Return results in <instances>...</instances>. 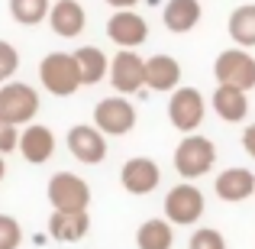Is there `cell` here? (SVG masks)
<instances>
[{"instance_id": "30bf717a", "label": "cell", "mask_w": 255, "mask_h": 249, "mask_svg": "<svg viewBox=\"0 0 255 249\" xmlns=\"http://www.w3.org/2000/svg\"><path fill=\"white\" fill-rule=\"evenodd\" d=\"M107 39L120 49H139L149 39V23L136 10H113L107 19Z\"/></svg>"}, {"instance_id": "e0dca14e", "label": "cell", "mask_w": 255, "mask_h": 249, "mask_svg": "<svg viewBox=\"0 0 255 249\" xmlns=\"http://www.w3.org/2000/svg\"><path fill=\"white\" fill-rule=\"evenodd\" d=\"M91 230L87 211H52L49 217V233L58 243H81Z\"/></svg>"}, {"instance_id": "7a4b0ae2", "label": "cell", "mask_w": 255, "mask_h": 249, "mask_svg": "<svg viewBox=\"0 0 255 249\" xmlns=\"http://www.w3.org/2000/svg\"><path fill=\"white\" fill-rule=\"evenodd\" d=\"M217 162V146L213 139L200 136V133H187L178 146H174V168H178L181 178H200L207 175Z\"/></svg>"}, {"instance_id": "3957f363", "label": "cell", "mask_w": 255, "mask_h": 249, "mask_svg": "<svg viewBox=\"0 0 255 249\" xmlns=\"http://www.w3.org/2000/svg\"><path fill=\"white\" fill-rule=\"evenodd\" d=\"M207 211L204 191L191 181H181L174 185L168 194H165V217L171 220L174 227H194Z\"/></svg>"}, {"instance_id": "4fadbf2b", "label": "cell", "mask_w": 255, "mask_h": 249, "mask_svg": "<svg viewBox=\"0 0 255 249\" xmlns=\"http://www.w3.org/2000/svg\"><path fill=\"white\" fill-rule=\"evenodd\" d=\"M120 181H123V188L129 194H149L158 188V181H162V168H158V162H152V159L145 156H136L129 159L123 168H120Z\"/></svg>"}, {"instance_id": "83f0119b", "label": "cell", "mask_w": 255, "mask_h": 249, "mask_svg": "<svg viewBox=\"0 0 255 249\" xmlns=\"http://www.w3.org/2000/svg\"><path fill=\"white\" fill-rule=\"evenodd\" d=\"M243 149H246V156L255 159V123H249L243 130Z\"/></svg>"}, {"instance_id": "9a60e30c", "label": "cell", "mask_w": 255, "mask_h": 249, "mask_svg": "<svg viewBox=\"0 0 255 249\" xmlns=\"http://www.w3.org/2000/svg\"><path fill=\"white\" fill-rule=\"evenodd\" d=\"M249 91H239V87L233 84H217V91H213L210 97V107L213 113H217L223 123H243L246 117H249V97H246Z\"/></svg>"}, {"instance_id": "cb8c5ba5", "label": "cell", "mask_w": 255, "mask_h": 249, "mask_svg": "<svg viewBox=\"0 0 255 249\" xmlns=\"http://www.w3.org/2000/svg\"><path fill=\"white\" fill-rule=\"evenodd\" d=\"M23 243V227L16 217L10 214H0V249H19Z\"/></svg>"}, {"instance_id": "5bb4252c", "label": "cell", "mask_w": 255, "mask_h": 249, "mask_svg": "<svg viewBox=\"0 0 255 249\" xmlns=\"http://www.w3.org/2000/svg\"><path fill=\"white\" fill-rule=\"evenodd\" d=\"M49 26L62 39H78L87 26V13L78 0H55L52 13H49Z\"/></svg>"}, {"instance_id": "7c38bea8", "label": "cell", "mask_w": 255, "mask_h": 249, "mask_svg": "<svg viewBox=\"0 0 255 249\" xmlns=\"http://www.w3.org/2000/svg\"><path fill=\"white\" fill-rule=\"evenodd\" d=\"M213 191H217L220 201H226V204H243V201H249L255 194V172L243 165H233V168H223V172L217 175V181H213Z\"/></svg>"}, {"instance_id": "7402d4cb", "label": "cell", "mask_w": 255, "mask_h": 249, "mask_svg": "<svg viewBox=\"0 0 255 249\" xmlns=\"http://www.w3.org/2000/svg\"><path fill=\"white\" fill-rule=\"evenodd\" d=\"M75 58H78L84 84H97V81H104V75H110V62H107V55L97 45H81V49L75 52Z\"/></svg>"}, {"instance_id": "4316f807", "label": "cell", "mask_w": 255, "mask_h": 249, "mask_svg": "<svg viewBox=\"0 0 255 249\" xmlns=\"http://www.w3.org/2000/svg\"><path fill=\"white\" fill-rule=\"evenodd\" d=\"M13 149H19V126L0 117V156H6Z\"/></svg>"}, {"instance_id": "f1b7e54d", "label": "cell", "mask_w": 255, "mask_h": 249, "mask_svg": "<svg viewBox=\"0 0 255 249\" xmlns=\"http://www.w3.org/2000/svg\"><path fill=\"white\" fill-rule=\"evenodd\" d=\"M104 3H110L113 10H132V6H136L139 0H104Z\"/></svg>"}, {"instance_id": "603a6c76", "label": "cell", "mask_w": 255, "mask_h": 249, "mask_svg": "<svg viewBox=\"0 0 255 249\" xmlns=\"http://www.w3.org/2000/svg\"><path fill=\"white\" fill-rule=\"evenodd\" d=\"M52 13V0H10V16L19 26H39Z\"/></svg>"}, {"instance_id": "52a82bcc", "label": "cell", "mask_w": 255, "mask_h": 249, "mask_svg": "<svg viewBox=\"0 0 255 249\" xmlns=\"http://www.w3.org/2000/svg\"><path fill=\"white\" fill-rule=\"evenodd\" d=\"M94 126L104 136H123L136 126V107L129 104V97L117 94V97H104L94 107Z\"/></svg>"}, {"instance_id": "d4e9b609", "label": "cell", "mask_w": 255, "mask_h": 249, "mask_svg": "<svg viewBox=\"0 0 255 249\" xmlns=\"http://www.w3.org/2000/svg\"><path fill=\"white\" fill-rule=\"evenodd\" d=\"M187 249H226V240H223V233L213 230V227H200V230L191 233Z\"/></svg>"}, {"instance_id": "d6986e66", "label": "cell", "mask_w": 255, "mask_h": 249, "mask_svg": "<svg viewBox=\"0 0 255 249\" xmlns=\"http://www.w3.org/2000/svg\"><path fill=\"white\" fill-rule=\"evenodd\" d=\"M204 10H200V0H168L162 10V19L171 32H191L200 23Z\"/></svg>"}, {"instance_id": "5b68a950", "label": "cell", "mask_w": 255, "mask_h": 249, "mask_svg": "<svg viewBox=\"0 0 255 249\" xmlns=\"http://www.w3.org/2000/svg\"><path fill=\"white\" fill-rule=\"evenodd\" d=\"M204 117H207V100H204V94H200L197 87H178V91H171L168 120H171L174 130L194 133V130H200Z\"/></svg>"}, {"instance_id": "ac0fdd59", "label": "cell", "mask_w": 255, "mask_h": 249, "mask_svg": "<svg viewBox=\"0 0 255 249\" xmlns=\"http://www.w3.org/2000/svg\"><path fill=\"white\" fill-rule=\"evenodd\" d=\"M145 87L152 91H178L181 87V62L171 55H152L145 58Z\"/></svg>"}, {"instance_id": "8fae6325", "label": "cell", "mask_w": 255, "mask_h": 249, "mask_svg": "<svg viewBox=\"0 0 255 249\" xmlns=\"http://www.w3.org/2000/svg\"><path fill=\"white\" fill-rule=\"evenodd\" d=\"M68 152L78 159V162H84V165H97V162H104L107 159V136L97 130V126H87V123H78V126H71L68 130Z\"/></svg>"}, {"instance_id": "277c9868", "label": "cell", "mask_w": 255, "mask_h": 249, "mask_svg": "<svg viewBox=\"0 0 255 249\" xmlns=\"http://www.w3.org/2000/svg\"><path fill=\"white\" fill-rule=\"evenodd\" d=\"M39 113V94L36 87L23 81H6L0 84V117L16 126H29Z\"/></svg>"}, {"instance_id": "44dd1931", "label": "cell", "mask_w": 255, "mask_h": 249, "mask_svg": "<svg viewBox=\"0 0 255 249\" xmlns=\"http://www.w3.org/2000/svg\"><path fill=\"white\" fill-rule=\"evenodd\" d=\"M230 39L239 49H255V3H243L230 13Z\"/></svg>"}, {"instance_id": "9c48e42d", "label": "cell", "mask_w": 255, "mask_h": 249, "mask_svg": "<svg viewBox=\"0 0 255 249\" xmlns=\"http://www.w3.org/2000/svg\"><path fill=\"white\" fill-rule=\"evenodd\" d=\"M110 84L117 94H123V97H129V94H139L145 87V58L139 55V52L132 49H123L113 55L110 62Z\"/></svg>"}, {"instance_id": "2e32d148", "label": "cell", "mask_w": 255, "mask_h": 249, "mask_svg": "<svg viewBox=\"0 0 255 249\" xmlns=\"http://www.w3.org/2000/svg\"><path fill=\"white\" fill-rule=\"evenodd\" d=\"M19 152H23L26 162L42 165L55 156V136H52L49 126L42 123H29L23 133H19Z\"/></svg>"}, {"instance_id": "8992f818", "label": "cell", "mask_w": 255, "mask_h": 249, "mask_svg": "<svg viewBox=\"0 0 255 249\" xmlns=\"http://www.w3.org/2000/svg\"><path fill=\"white\" fill-rule=\"evenodd\" d=\"M213 78L217 84H233L239 91H252L255 87V58L246 49H226L213 62Z\"/></svg>"}, {"instance_id": "ba28073f", "label": "cell", "mask_w": 255, "mask_h": 249, "mask_svg": "<svg viewBox=\"0 0 255 249\" xmlns=\"http://www.w3.org/2000/svg\"><path fill=\"white\" fill-rule=\"evenodd\" d=\"M49 201L55 211H87L91 207V188L75 172H55L49 178Z\"/></svg>"}, {"instance_id": "484cf974", "label": "cell", "mask_w": 255, "mask_h": 249, "mask_svg": "<svg viewBox=\"0 0 255 249\" xmlns=\"http://www.w3.org/2000/svg\"><path fill=\"white\" fill-rule=\"evenodd\" d=\"M19 68V52L16 45H10L6 39H0V84H6Z\"/></svg>"}, {"instance_id": "ffe728a7", "label": "cell", "mask_w": 255, "mask_h": 249, "mask_svg": "<svg viewBox=\"0 0 255 249\" xmlns=\"http://www.w3.org/2000/svg\"><path fill=\"white\" fill-rule=\"evenodd\" d=\"M139 249H171L174 246V224L168 217H152L136 230Z\"/></svg>"}, {"instance_id": "6da1fadb", "label": "cell", "mask_w": 255, "mask_h": 249, "mask_svg": "<svg viewBox=\"0 0 255 249\" xmlns=\"http://www.w3.org/2000/svg\"><path fill=\"white\" fill-rule=\"evenodd\" d=\"M39 81L52 97H71L84 84L75 52H49L39 62Z\"/></svg>"}, {"instance_id": "f546056e", "label": "cell", "mask_w": 255, "mask_h": 249, "mask_svg": "<svg viewBox=\"0 0 255 249\" xmlns=\"http://www.w3.org/2000/svg\"><path fill=\"white\" fill-rule=\"evenodd\" d=\"M3 175H6V162H3V156H0V181H3Z\"/></svg>"}]
</instances>
